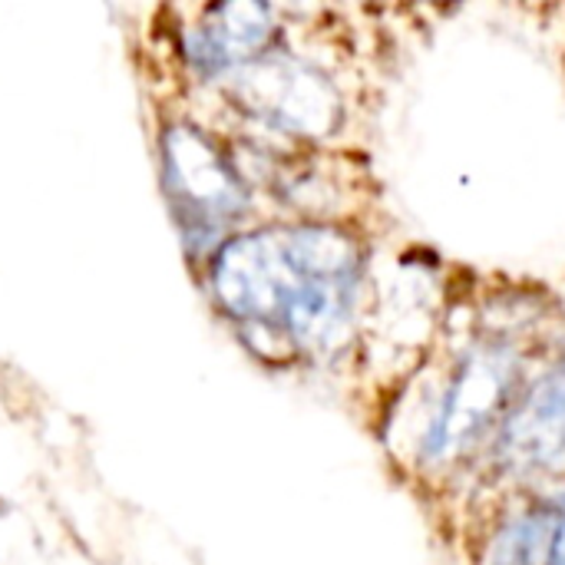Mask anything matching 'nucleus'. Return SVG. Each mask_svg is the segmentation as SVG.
Segmentation results:
<instances>
[{"label":"nucleus","instance_id":"obj_1","mask_svg":"<svg viewBox=\"0 0 565 565\" xmlns=\"http://www.w3.org/2000/svg\"><path fill=\"white\" fill-rule=\"evenodd\" d=\"M364 258L321 222L265 228L228 242L212 268L215 298L262 358L334 354L358 318Z\"/></svg>","mask_w":565,"mask_h":565},{"label":"nucleus","instance_id":"obj_2","mask_svg":"<svg viewBox=\"0 0 565 565\" xmlns=\"http://www.w3.org/2000/svg\"><path fill=\"white\" fill-rule=\"evenodd\" d=\"M523 387V358L513 344H470L440 391L437 411L420 440V463L434 473L463 463L497 437Z\"/></svg>","mask_w":565,"mask_h":565},{"label":"nucleus","instance_id":"obj_3","mask_svg":"<svg viewBox=\"0 0 565 565\" xmlns=\"http://www.w3.org/2000/svg\"><path fill=\"white\" fill-rule=\"evenodd\" d=\"M162 179L175 209L182 242L209 248L228 218L242 215L248 195L228 159L192 126H172L162 139Z\"/></svg>","mask_w":565,"mask_h":565},{"label":"nucleus","instance_id":"obj_4","mask_svg":"<svg viewBox=\"0 0 565 565\" xmlns=\"http://www.w3.org/2000/svg\"><path fill=\"white\" fill-rule=\"evenodd\" d=\"M235 96L262 122L291 136L321 139L341 122V99L334 86L315 66L288 56L248 63L235 79Z\"/></svg>","mask_w":565,"mask_h":565},{"label":"nucleus","instance_id":"obj_5","mask_svg":"<svg viewBox=\"0 0 565 565\" xmlns=\"http://www.w3.org/2000/svg\"><path fill=\"white\" fill-rule=\"evenodd\" d=\"M490 457L497 473L510 480L565 470V358L520 391L490 440Z\"/></svg>","mask_w":565,"mask_h":565},{"label":"nucleus","instance_id":"obj_6","mask_svg":"<svg viewBox=\"0 0 565 565\" xmlns=\"http://www.w3.org/2000/svg\"><path fill=\"white\" fill-rule=\"evenodd\" d=\"M275 30L271 7L252 0L215 3L199 30L189 33L185 53L202 73H222L228 66L248 63L258 50L268 46Z\"/></svg>","mask_w":565,"mask_h":565},{"label":"nucleus","instance_id":"obj_7","mask_svg":"<svg viewBox=\"0 0 565 565\" xmlns=\"http://www.w3.org/2000/svg\"><path fill=\"white\" fill-rule=\"evenodd\" d=\"M556 526V507L550 497L533 500L507 513L483 550V565H546Z\"/></svg>","mask_w":565,"mask_h":565},{"label":"nucleus","instance_id":"obj_8","mask_svg":"<svg viewBox=\"0 0 565 565\" xmlns=\"http://www.w3.org/2000/svg\"><path fill=\"white\" fill-rule=\"evenodd\" d=\"M556 507V526H553V540H550V559L546 565H565V487L550 497Z\"/></svg>","mask_w":565,"mask_h":565},{"label":"nucleus","instance_id":"obj_9","mask_svg":"<svg viewBox=\"0 0 565 565\" xmlns=\"http://www.w3.org/2000/svg\"><path fill=\"white\" fill-rule=\"evenodd\" d=\"M563 358H565V354H563Z\"/></svg>","mask_w":565,"mask_h":565}]
</instances>
